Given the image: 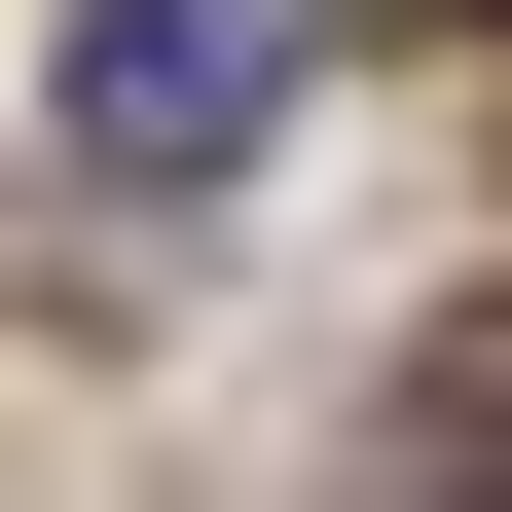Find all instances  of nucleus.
I'll list each match as a JSON object with an SVG mask.
<instances>
[{"mask_svg": "<svg viewBox=\"0 0 512 512\" xmlns=\"http://www.w3.org/2000/svg\"><path fill=\"white\" fill-rule=\"evenodd\" d=\"M439 512H512V330H476V366H439Z\"/></svg>", "mask_w": 512, "mask_h": 512, "instance_id": "f03ea898", "label": "nucleus"}, {"mask_svg": "<svg viewBox=\"0 0 512 512\" xmlns=\"http://www.w3.org/2000/svg\"><path fill=\"white\" fill-rule=\"evenodd\" d=\"M37 110H74V183H220L256 110H293V0H74Z\"/></svg>", "mask_w": 512, "mask_h": 512, "instance_id": "f257e3e1", "label": "nucleus"}]
</instances>
